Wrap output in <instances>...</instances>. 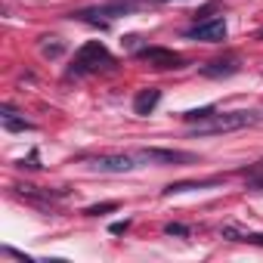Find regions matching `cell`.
<instances>
[{
	"mask_svg": "<svg viewBox=\"0 0 263 263\" xmlns=\"http://www.w3.org/2000/svg\"><path fill=\"white\" fill-rule=\"evenodd\" d=\"M115 208H118V201H102V204L87 208V214H90V217H99V214H108V211H115Z\"/></svg>",
	"mask_w": 263,
	"mask_h": 263,
	"instance_id": "4fadbf2b",
	"label": "cell"
},
{
	"mask_svg": "<svg viewBox=\"0 0 263 263\" xmlns=\"http://www.w3.org/2000/svg\"><path fill=\"white\" fill-rule=\"evenodd\" d=\"M140 158L152 161V164H189V161H195L192 152H180V149H143Z\"/></svg>",
	"mask_w": 263,
	"mask_h": 263,
	"instance_id": "3957f363",
	"label": "cell"
},
{
	"mask_svg": "<svg viewBox=\"0 0 263 263\" xmlns=\"http://www.w3.org/2000/svg\"><path fill=\"white\" fill-rule=\"evenodd\" d=\"M41 53H44V56H50V59H56V56H62V44H44V47H41Z\"/></svg>",
	"mask_w": 263,
	"mask_h": 263,
	"instance_id": "5bb4252c",
	"label": "cell"
},
{
	"mask_svg": "<svg viewBox=\"0 0 263 263\" xmlns=\"http://www.w3.org/2000/svg\"><path fill=\"white\" fill-rule=\"evenodd\" d=\"M248 241H251V245H260V248H263V232H248Z\"/></svg>",
	"mask_w": 263,
	"mask_h": 263,
	"instance_id": "2e32d148",
	"label": "cell"
},
{
	"mask_svg": "<svg viewBox=\"0 0 263 263\" xmlns=\"http://www.w3.org/2000/svg\"><path fill=\"white\" fill-rule=\"evenodd\" d=\"M164 232H167V235H189V229H186L183 223H171V226H167Z\"/></svg>",
	"mask_w": 263,
	"mask_h": 263,
	"instance_id": "9a60e30c",
	"label": "cell"
},
{
	"mask_svg": "<svg viewBox=\"0 0 263 263\" xmlns=\"http://www.w3.org/2000/svg\"><path fill=\"white\" fill-rule=\"evenodd\" d=\"M90 167L99 174H127L137 164H134V155H102V158H93Z\"/></svg>",
	"mask_w": 263,
	"mask_h": 263,
	"instance_id": "5b68a950",
	"label": "cell"
},
{
	"mask_svg": "<svg viewBox=\"0 0 263 263\" xmlns=\"http://www.w3.org/2000/svg\"><path fill=\"white\" fill-rule=\"evenodd\" d=\"M130 10H137V4L134 0H121V4H108V7H96V10H84V13H78V19H93V16H124V13H130Z\"/></svg>",
	"mask_w": 263,
	"mask_h": 263,
	"instance_id": "52a82bcc",
	"label": "cell"
},
{
	"mask_svg": "<svg viewBox=\"0 0 263 263\" xmlns=\"http://www.w3.org/2000/svg\"><path fill=\"white\" fill-rule=\"evenodd\" d=\"M4 127H7V130H28L31 124H28V121H22V118H16L13 105H4Z\"/></svg>",
	"mask_w": 263,
	"mask_h": 263,
	"instance_id": "8fae6325",
	"label": "cell"
},
{
	"mask_svg": "<svg viewBox=\"0 0 263 263\" xmlns=\"http://www.w3.org/2000/svg\"><path fill=\"white\" fill-rule=\"evenodd\" d=\"M189 37L204 41V44H220V41L226 37V22H223V19H208V22H198V25L189 31Z\"/></svg>",
	"mask_w": 263,
	"mask_h": 263,
	"instance_id": "8992f818",
	"label": "cell"
},
{
	"mask_svg": "<svg viewBox=\"0 0 263 263\" xmlns=\"http://www.w3.org/2000/svg\"><path fill=\"white\" fill-rule=\"evenodd\" d=\"M235 71H238V62H235V59H217V62H211V65L201 68L204 78H229V74H235Z\"/></svg>",
	"mask_w": 263,
	"mask_h": 263,
	"instance_id": "9c48e42d",
	"label": "cell"
},
{
	"mask_svg": "<svg viewBox=\"0 0 263 263\" xmlns=\"http://www.w3.org/2000/svg\"><path fill=\"white\" fill-rule=\"evenodd\" d=\"M143 62H149L152 68H180L183 65V56L174 53V50H164V47H149L140 53Z\"/></svg>",
	"mask_w": 263,
	"mask_h": 263,
	"instance_id": "277c9868",
	"label": "cell"
},
{
	"mask_svg": "<svg viewBox=\"0 0 263 263\" xmlns=\"http://www.w3.org/2000/svg\"><path fill=\"white\" fill-rule=\"evenodd\" d=\"M263 115L260 111H223V115H211L204 121H198L192 127L195 137H214V134H232V130H245L251 124H257Z\"/></svg>",
	"mask_w": 263,
	"mask_h": 263,
	"instance_id": "6da1fadb",
	"label": "cell"
},
{
	"mask_svg": "<svg viewBox=\"0 0 263 263\" xmlns=\"http://www.w3.org/2000/svg\"><path fill=\"white\" fill-rule=\"evenodd\" d=\"M214 115V105H204V108H195V111H186V121H204V118H211Z\"/></svg>",
	"mask_w": 263,
	"mask_h": 263,
	"instance_id": "7c38bea8",
	"label": "cell"
},
{
	"mask_svg": "<svg viewBox=\"0 0 263 263\" xmlns=\"http://www.w3.org/2000/svg\"><path fill=\"white\" fill-rule=\"evenodd\" d=\"M108 65H111V53L99 41H90L78 50L74 65L68 68V74H90V71H99V68H108Z\"/></svg>",
	"mask_w": 263,
	"mask_h": 263,
	"instance_id": "7a4b0ae2",
	"label": "cell"
},
{
	"mask_svg": "<svg viewBox=\"0 0 263 263\" xmlns=\"http://www.w3.org/2000/svg\"><path fill=\"white\" fill-rule=\"evenodd\" d=\"M245 183L251 192H263V161H257L245 171Z\"/></svg>",
	"mask_w": 263,
	"mask_h": 263,
	"instance_id": "30bf717a",
	"label": "cell"
},
{
	"mask_svg": "<svg viewBox=\"0 0 263 263\" xmlns=\"http://www.w3.org/2000/svg\"><path fill=\"white\" fill-rule=\"evenodd\" d=\"M127 226H130V223H127V220H124V223H111V232H115V235H121V232H124V229H127Z\"/></svg>",
	"mask_w": 263,
	"mask_h": 263,
	"instance_id": "e0dca14e",
	"label": "cell"
},
{
	"mask_svg": "<svg viewBox=\"0 0 263 263\" xmlns=\"http://www.w3.org/2000/svg\"><path fill=\"white\" fill-rule=\"evenodd\" d=\"M155 4H164V0H155Z\"/></svg>",
	"mask_w": 263,
	"mask_h": 263,
	"instance_id": "ac0fdd59",
	"label": "cell"
},
{
	"mask_svg": "<svg viewBox=\"0 0 263 263\" xmlns=\"http://www.w3.org/2000/svg\"><path fill=\"white\" fill-rule=\"evenodd\" d=\"M158 99H161V90L149 87V90L137 93V99H134V111H137V115H152L155 105H158Z\"/></svg>",
	"mask_w": 263,
	"mask_h": 263,
	"instance_id": "ba28073f",
	"label": "cell"
}]
</instances>
